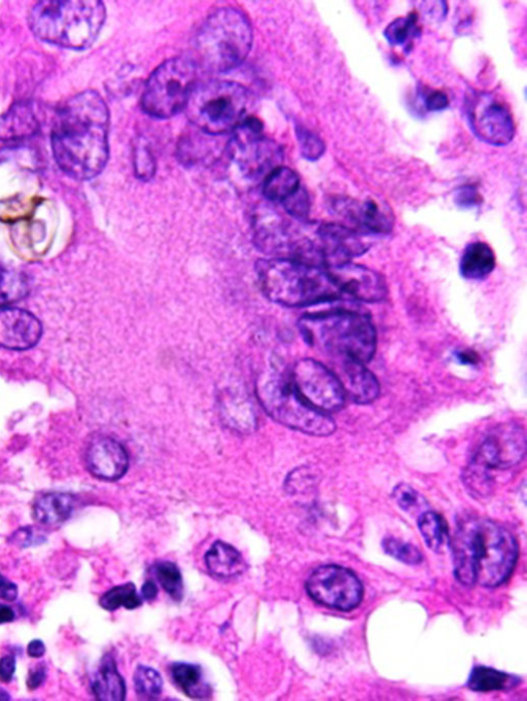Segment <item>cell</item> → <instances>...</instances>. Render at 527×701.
I'll list each match as a JSON object with an SVG mask.
<instances>
[{"mask_svg":"<svg viewBox=\"0 0 527 701\" xmlns=\"http://www.w3.org/2000/svg\"><path fill=\"white\" fill-rule=\"evenodd\" d=\"M110 111L96 91L69 98L56 114L51 132L56 163L70 178L88 181L107 165Z\"/></svg>","mask_w":527,"mask_h":701,"instance_id":"obj_1","label":"cell"},{"mask_svg":"<svg viewBox=\"0 0 527 701\" xmlns=\"http://www.w3.org/2000/svg\"><path fill=\"white\" fill-rule=\"evenodd\" d=\"M449 545L454 576L468 586L499 587L509 580L518 562L515 537L503 525L487 518L462 519Z\"/></svg>","mask_w":527,"mask_h":701,"instance_id":"obj_2","label":"cell"},{"mask_svg":"<svg viewBox=\"0 0 527 701\" xmlns=\"http://www.w3.org/2000/svg\"><path fill=\"white\" fill-rule=\"evenodd\" d=\"M107 18L98 0H43L29 12L28 23L39 40L64 49L83 51L93 46Z\"/></svg>","mask_w":527,"mask_h":701,"instance_id":"obj_3","label":"cell"},{"mask_svg":"<svg viewBox=\"0 0 527 701\" xmlns=\"http://www.w3.org/2000/svg\"><path fill=\"white\" fill-rule=\"evenodd\" d=\"M304 339L334 362L356 361L368 364L377 346L375 328L368 315L338 309L307 314L299 323Z\"/></svg>","mask_w":527,"mask_h":701,"instance_id":"obj_4","label":"cell"},{"mask_svg":"<svg viewBox=\"0 0 527 701\" xmlns=\"http://www.w3.org/2000/svg\"><path fill=\"white\" fill-rule=\"evenodd\" d=\"M257 275L266 297L287 307H306L335 301L342 296L324 267L297 259L259 261Z\"/></svg>","mask_w":527,"mask_h":701,"instance_id":"obj_5","label":"cell"},{"mask_svg":"<svg viewBox=\"0 0 527 701\" xmlns=\"http://www.w3.org/2000/svg\"><path fill=\"white\" fill-rule=\"evenodd\" d=\"M253 38V27L245 14L231 7L219 9L196 32L191 59L208 73H228L247 59Z\"/></svg>","mask_w":527,"mask_h":701,"instance_id":"obj_6","label":"cell"},{"mask_svg":"<svg viewBox=\"0 0 527 701\" xmlns=\"http://www.w3.org/2000/svg\"><path fill=\"white\" fill-rule=\"evenodd\" d=\"M250 93L230 81L197 83L186 104L190 122L202 133L221 136L232 133L247 118Z\"/></svg>","mask_w":527,"mask_h":701,"instance_id":"obj_7","label":"cell"},{"mask_svg":"<svg viewBox=\"0 0 527 701\" xmlns=\"http://www.w3.org/2000/svg\"><path fill=\"white\" fill-rule=\"evenodd\" d=\"M257 396L265 411L280 425L315 437H327L336 430L329 414L310 407L296 394L290 378L277 374L262 378Z\"/></svg>","mask_w":527,"mask_h":701,"instance_id":"obj_8","label":"cell"},{"mask_svg":"<svg viewBox=\"0 0 527 701\" xmlns=\"http://www.w3.org/2000/svg\"><path fill=\"white\" fill-rule=\"evenodd\" d=\"M199 68L190 57L165 61L150 76L142 97L146 114L169 119L185 110L190 93L198 83Z\"/></svg>","mask_w":527,"mask_h":701,"instance_id":"obj_9","label":"cell"},{"mask_svg":"<svg viewBox=\"0 0 527 701\" xmlns=\"http://www.w3.org/2000/svg\"><path fill=\"white\" fill-rule=\"evenodd\" d=\"M226 150L245 177L256 180L280 166L283 150L264 134L262 122L245 118L232 132Z\"/></svg>","mask_w":527,"mask_h":701,"instance_id":"obj_10","label":"cell"},{"mask_svg":"<svg viewBox=\"0 0 527 701\" xmlns=\"http://www.w3.org/2000/svg\"><path fill=\"white\" fill-rule=\"evenodd\" d=\"M466 114L474 134L491 146L509 145L516 125L509 105L493 93L473 91L466 97Z\"/></svg>","mask_w":527,"mask_h":701,"instance_id":"obj_11","label":"cell"},{"mask_svg":"<svg viewBox=\"0 0 527 701\" xmlns=\"http://www.w3.org/2000/svg\"><path fill=\"white\" fill-rule=\"evenodd\" d=\"M290 381L296 394L315 410L329 414L344 406L346 395L341 381L336 373L318 361L297 362Z\"/></svg>","mask_w":527,"mask_h":701,"instance_id":"obj_12","label":"cell"},{"mask_svg":"<svg viewBox=\"0 0 527 701\" xmlns=\"http://www.w3.org/2000/svg\"><path fill=\"white\" fill-rule=\"evenodd\" d=\"M305 587L315 603L341 612L357 609L364 598V587L357 575L336 565L313 571Z\"/></svg>","mask_w":527,"mask_h":701,"instance_id":"obj_13","label":"cell"},{"mask_svg":"<svg viewBox=\"0 0 527 701\" xmlns=\"http://www.w3.org/2000/svg\"><path fill=\"white\" fill-rule=\"evenodd\" d=\"M525 453L524 430L515 424H506L486 436L472 462L489 471L508 470L518 465Z\"/></svg>","mask_w":527,"mask_h":701,"instance_id":"obj_14","label":"cell"},{"mask_svg":"<svg viewBox=\"0 0 527 701\" xmlns=\"http://www.w3.org/2000/svg\"><path fill=\"white\" fill-rule=\"evenodd\" d=\"M315 236L324 268L351 262L369 249L361 233L341 224H322L316 228Z\"/></svg>","mask_w":527,"mask_h":701,"instance_id":"obj_15","label":"cell"},{"mask_svg":"<svg viewBox=\"0 0 527 701\" xmlns=\"http://www.w3.org/2000/svg\"><path fill=\"white\" fill-rule=\"evenodd\" d=\"M343 294L368 303L380 302L388 296V286L376 271L347 262L325 268Z\"/></svg>","mask_w":527,"mask_h":701,"instance_id":"obj_16","label":"cell"},{"mask_svg":"<svg viewBox=\"0 0 527 701\" xmlns=\"http://www.w3.org/2000/svg\"><path fill=\"white\" fill-rule=\"evenodd\" d=\"M335 213L354 225V230L372 234L389 233L394 226L393 215L374 200L364 202L338 198L333 202Z\"/></svg>","mask_w":527,"mask_h":701,"instance_id":"obj_17","label":"cell"},{"mask_svg":"<svg viewBox=\"0 0 527 701\" xmlns=\"http://www.w3.org/2000/svg\"><path fill=\"white\" fill-rule=\"evenodd\" d=\"M41 322L26 310L0 309V347L26 350L37 345L42 337Z\"/></svg>","mask_w":527,"mask_h":701,"instance_id":"obj_18","label":"cell"},{"mask_svg":"<svg viewBox=\"0 0 527 701\" xmlns=\"http://www.w3.org/2000/svg\"><path fill=\"white\" fill-rule=\"evenodd\" d=\"M85 460L89 472L105 481L119 480L129 467L126 449L110 437H100L92 441L86 451Z\"/></svg>","mask_w":527,"mask_h":701,"instance_id":"obj_19","label":"cell"},{"mask_svg":"<svg viewBox=\"0 0 527 701\" xmlns=\"http://www.w3.org/2000/svg\"><path fill=\"white\" fill-rule=\"evenodd\" d=\"M338 363L339 375L346 397L358 404L374 402L380 394V385L375 375L365 364L356 361Z\"/></svg>","mask_w":527,"mask_h":701,"instance_id":"obj_20","label":"cell"},{"mask_svg":"<svg viewBox=\"0 0 527 701\" xmlns=\"http://www.w3.org/2000/svg\"><path fill=\"white\" fill-rule=\"evenodd\" d=\"M41 124L33 105L17 102L3 115H0V142H21L38 134Z\"/></svg>","mask_w":527,"mask_h":701,"instance_id":"obj_21","label":"cell"},{"mask_svg":"<svg viewBox=\"0 0 527 701\" xmlns=\"http://www.w3.org/2000/svg\"><path fill=\"white\" fill-rule=\"evenodd\" d=\"M205 564L210 575L222 581L235 579L248 569L242 555L222 541L216 542L206 553Z\"/></svg>","mask_w":527,"mask_h":701,"instance_id":"obj_22","label":"cell"},{"mask_svg":"<svg viewBox=\"0 0 527 701\" xmlns=\"http://www.w3.org/2000/svg\"><path fill=\"white\" fill-rule=\"evenodd\" d=\"M76 498L65 493H51L34 502L32 513L35 520L43 525H57L72 516Z\"/></svg>","mask_w":527,"mask_h":701,"instance_id":"obj_23","label":"cell"},{"mask_svg":"<svg viewBox=\"0 0 527 701\" xmlns=\"http://www.w3.org/2000/svg\"><path fill=\"white\" fill-rule=\"evenodd\" d=\"M92 691L100 701H122L126 697V685L114 658L105 656L92 681Z\"/></svg>","mask_w":527,"mask_h":701,"instance_id":"obj_24","label":"cell"},{"mask_svg":"<svg viewBox=\"0 0 527 701\" xmlns=\"http://www.w3.org/2000/svg\"><path fill=\"white\" fill-rule=\"evenodd\" d=\"M496 267L493 249L485 242H473L468 245L461 260V273L470 280L486 278Z\"/></svg>","mask_w":527,"mask_h":701,"instance_id":"obj_25","label":"cell"},{"mask_svg":"<svg viewBox=\"0 0 527 701\" xmlns=\"http://www.w3.org/2000/svg\"><path fill=\"white\" fill-rule=\"evenodd\" d=\"M170 675L173 683L190 698L207 699L212 696V688L204 681L199 665L174 663Z\"/></svg>","mask_w":527,"mask_h":701,"instance_id":"obj_26","label":"cell"},{"mask_svg":"<svg viewBox=\"0 0 527 701\" xmlns=\"http://www.w3.org/2000/svg\"><path fill=\"white\" fill-rule=\"evenodd\" d=\"M301 188L299 175L291 168L279 166L265 178L264 197L274 203H283Z\"/></svg>","mask_w":527,"mask_h":701,"instance_id":"obj_27","label":"cell"},{"mask_svg":"<svg viewBox=\"0 0 527 701\" xmlns=\"http://www.w3.org/2000/svg\"><path fill=\"white\" fill-rule=\"evenodd\" d=\"M520 678L495 669L478 665L471 672L468 687L476 692L512 690L520 684Z\"/></svg>","mask_w":527,"mask_h":701,"instance_id":"obj_28","label":"cell"},{"mask_svg":"<svg viewBox=\"0 0 527 701\" xmlns=\"http://www.w3.org/2000/svg\"><path fill=\"white\" fill-rule=\"evenodd\" d=\"M418 528L427 546L435 552H441L449 545L450 535L445 519L438 513L426 511L419 515Z\"/></svg>","mask_w":527,"mask_h":701,"instance_id":"obj_29","label":"cell"},{"mask_svg":"<svg viewBox=\"0 0 527 701\" xmlns=\"http://www.w3.org/2000/svg\"><path fill=\"white\" fill-rule=\"evenodd\" d=\"M28 292V280L22 272L0 265V309L22 300Z\"/></svg>","mask_w":527,"mask_h":701,"instance_id":"obj_30","label":"cell"},{"mask_svg":"<svg viewBox=\"0 0 527 701\" xmlns=\"http://www.w3.org/2000/svg\"><path fill=\"white\" fill-rule=\"evenodd\" d=\"M99 604L104 610L113 612L122 607L128 610L139 608L143 605V600L137 594L135 585L126 583L105 592Z\"/></svg>","mask_w":527,"mask_h":701,"instance_id":"obj_31","label":"cell"},{"mask_svg":"<svg viewBox=\"0 0 527 701\" xmlns=\"http://www.w3.org/2000/svg\"><path fill=\"white\" fill-rule=\"evenodd\" d=\"M417 22L418 15L416 13H410L405 18H397L384 30L386 41L394 47L407 45L420 35V28Z\"/></svg>","mask_w":527,"mask_h":701,"instance_id":"obj_32","label":"cell"},{"mask_svg":"<svg viewBox=\"0 0 527 701\" xmlns=\"http://www.w3.org/2000/svg\"><path fill=\"white\" fill-rule=\"evenodd\" d=\"M153 571L169 597L175 602H181L184 598V582L178 566L170 562H160L154 566Z\"/></svg>","mask_w":527,"mask_h":701,"instance_id":"obj_33","label":"cell"},{"mask_svg":"<svg viewBox=\"0 0 527 701\" xmlns=\"http://www.w3.org/2000/svg\"><path fill=\"white\" fill-rule=\"evenodd\" d=\"M206 142H194L190 137L183 139L179 145V158L187 166L213 162L216 157L215 149Z\"/></svg>","mask_w":527,"mask_h":701,"instance_id":"obj_34","label":"cell"},{"mask_svg":"<svg viewBox=\"0 0 527 701\" xmlns=\"http://www.w3.org/2000/svg\"><path fill=\"white\" fill-rule=\"evenodd\" d=\"M134 686L139 697L155 699L162 692L163 681L157 671L139 665L134 675Z\"/></svg>","mask_w":527,"mask_h":701,"instance_id":"obj_35","label":"cell"},{"mask_svg":"<svg viewBox=\"0 0 527 701\" xmlns=\"http://www.w3.org/2000/svg\"><path fill=\"white\" fill-rule=\"evenodd\" d=\"M382 546L386 554L396 558L403 564L416 566L423 562V554L410 543L396 538H388L383 541Z\"/></svg>","mask_w":527,"mask_h":701,"instance_id":"obj_36","label":"cell"},{"mask_svg":"<svg viewBox=\"0 0 527 701\" xmlns=\"http://www.w3.org/2000/svg\"><path fill=\"white\" fill-rule=\"evenodd\" d=\"M393 498L402 510L412 515H420L428 511L426 500L408 484L397 485L393 492Z\"/></svg>","mask_w":527,"mask_h":701,"instance_id":"obj_37","label":"cell"},{"mask_svg":"<svg viewBox=\"0 0 527 701\" xmlns=\"http://www.w3.org/2000/svg\"><path fill=\"white\" fill-rule=\"evenodd\" d=\"M489 472V470L471 462L465 471L464 480L472 493L486 497L491 492L494 486V479L491 478Z\"/></svg>","mask_w":527,"mask_h":701,"instance_id":"obj_38","label":"cell"},{"mask_svg":"<svg viewBox=\"0 0 527 701\" xmlns=\"http://www.w3.org/2000/svg\"><path fill=\"white\" fill-rule=\"evenodd\" d=\"M296 131L302 156L309 161L319 160L326 150L323 140L304 127H297Z\"/></svg>","mask_w":527,"mask_h":701,"instance_id":"obj_39","label":"cell"},{"mask_svg":"<svg viewBox=\"0 0 527 701\" xmlns=\"http://www.w3.org/2000/svg\"><path fill=\"white\" fill-rule=\"evenodd\" d=\"M283 204L287 214L297 221L305 222L310 212V199L304 188H300Z\"/></svg>","mask_w":527,"mask_h":701,"instance_id":"obj_40","label":"cell"},{"mask_svg":"<svg viewBox=\"0 0 527 701\" xmlns=\"http://www.w3.org/2000/svg\"><path fill=\"white\" fill-rule=\"evenodd\" d=\"M135 171L137 177L145 181L154 177L156 163L150 150L146 146H137L135 153Z\"/></svg>","mask_w":527,"mask_h":701,"instance_id":"obj_41","label":"cell"},{"mask_svg":"<svg viewBox=\"0 0 527 701\" xmlns=\"http://www.w3.org/2000/svg\"><path fill=\"white\" fill-rule=\"evenodd\" d=\"M45 541L46 536L42 531L30 527L20 529L11 538V542L21 548L39 545Z\"/></svg>","mask_w":527,"mask_h":701,"instance_id":"obj_42","label":"cell"},{"mask_svg":"<svg viewBox=\"0 0 527 701\" xmlns=\"http://www.w3.org/2000/svg\"><path fill=\"white\" fill-rule=\"evenodd\" d=\"M426 107L430 112H440L448 108L449 99L442 91H432L425 100Z\"/></svg>","mask_w":527,"mask_h":701,"instance_id":"obj_43","label":"cell"},{"mask_svg":"<svg viewBox=\"0 0 527 701\" xmlns=\"http://www.w3.org/2000/svg\"><path fill=\"white\" fill-rule=\"evenodd\" d=\"M16 671V658L13 655L0 659V682L8 684L12 681Z\"/></svg>","mask_w":527,"mask_h":701,"instance_id":"obj_44","label":"cell"},{"mask_svg":"<svg viewBox=\"0 0 527 701\" xmlns=\"http://www.w3.org/2000/svg\"><path fill=\"white\" fill-rule=\"evenodd\" d=\"M47 678V669L44 663H39L38 667H35L29 672L27 678V687L30 690H35L41 687Z\"/></svg>","mask_w":527,"mask_h":701,"instance_id":"obj_45","label":"cell"},{"mask_svg":"<svg viewBox=\"0 0 527 701\" xmlns=\"http://www.w3.org/2000/svg\"><path fill=\"white\" fill-rule=\"evenodd\" d=\"M18 598V587L8 578L0 574V600L14 602Z\"/></svg>","mask_w":527,"mask_h":701,"instance_id":"obj_46","label":"cell"},{"mask_svg":"<svg viewBox=\"0 0 527 701\" xmlns=\"http://www.w3.org/2000/svg\"><path fill=\"white\" fill-rule=\"evenodd\" d=\"M27 653L32 658H41L46 653V646L41 640H33L27 647Z\"/></svg>","mask_w":527,"mask_h":701,"instance_id":"obj_47","label":"cell"},{"mask_svg":"<svg viewBox=\"0 0 527 701\" xmlns=\"http://www.w3.org/2000/svg\"><path fill=\"white\" fill-rule=\"evenodd\" d=\"M478 197L479 195L475 190H472L471 188H466L462 190V193L459 194L458 201L461 205H473L478 202Z\"/></svg>","mask_w":527,"mask_h":701,"instance_id":"obj_48","label":"cell"},{"mask_svg":"<svg viewBox=\"0 0 527 701\" xmlns=\"http://www.w3.org/2000/svg\"><path fill=\"white\" fill-rule=\"evenodd\" d=\"M142 595L144 600L148 602L154 601L158 595L156 584L152 581H147L143 586Z\"/></svg>","mask_w":527,"mask_h":701,"instance_id":"obj_49","label":"cell"},{"mask_svg":"<svg viewBox=\"0 0 527 701\" xmlns=\"http://www.w3.org/2000/svg\"><path fill=\"white\" fill-rule=\"evenodd\" d=\"M15 612L12 608L0 605V624H6L15 620Z\"/></svg>","mask_w":527,"mask_h":701,"instance_id":"obj_50","label":"cell"}]
</instances>
